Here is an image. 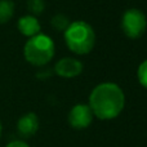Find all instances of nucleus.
Instances as JSON below:
<instances>
[{"label": "nucleus", "mask_w": 147, "mask_h": 147, "mask_svg": "<svg viewBox=\"0 0 147 147\" xmlns=\"http://www.w3.org/2000/svg\"><path fill=\"white\" fill-rule=\"evenodd\" d=\"M93 112H92L89 105L79 103L71 109L69 114V123L74 129H85L90 125L93 120Z\"/></svg>", "instance_id": "5"}, {"label": "nucleus", "mask_w": 147, "mask_h": 147, "mask_svg": "<svg viewBox=\"0 0 147 147\" xmlns=\"http://www.w3.org/2000/svg\"><path fill=\"white\" fill-rule=\"evenodd\" d=\"M125 105L121 88L114 83H102L92 90L89 107L94 116L101 120H111L119 116Z\"/></svg>", "instance_id": "1"}, {"label": "nucleus", "mask_w": 147, "mask_h": 147, "mask_svg": "<svg viewBox=\"0 0 147 147\" xmlns=\"http://www.w3.org/2000/svg\"><path fill=\"white\" fill-rule=\"evenodd\" d=\"M70 25V20L65 14H56L52 18V26L57 31H65Z\"/></svg>", "instance_id": "10"}, {"label": "nucleus", "mask_w": 147, "mask_h": 147, "mask_svg": "<svg viewBox=\"0 0 147 147\" xmlns=\"http://www.w3.org/2000/svg\"><path fill=\"white\" fill-rule=\"evenodd\" d=\"M23 54L28 63L38 67L44 66L54 57V43L48 35L38 34L26 41Z\"/></svg>", "instance_id": "3"}, {"label": "nucleus", "mask_w": 147, "mask_h": 147, "mask_svg": "<svg viewBox=\"0 0 147 147\" xmlns=\"http://www.w3.org/2000/svg\"><path fill=\"white\" fill-rule=\"evenodd\" d=\"M54 71L61 78H75V76L80 75L83 71V63L75 58L66 57V58H62L57 62L54 66Z\"/></svg>", "instance_id": "6"}, {"label": "nucleus", "mask_w": 147, "mask_h": 147, "mask_svg": "<svg viewBox=\"0 0 147 147\" xmlns=\"http://www.w3.org/2000/svg\"><path fill=\"white\" fill-rule=\"evenodd\" d=\"M65 32V43L75 54H86L96 44V34L89 23L75 21L69 25Z\"/></svg>", "instance_id": "2"}, {"label": "nucleus", "mask_w": 147, "mask_h": 147, "mask_svg": "<svg viewBox=\"0 0 147 147\" xmlns=\"http://www.w3.org/2000/svg\"><path fill=\"white\" fill-rule=\"evenodd\" d=\"M14 14V3L10 0H0V23H7Z\"/></svg>", "instance_id": "9"}, {"label": "nucleus", "mask_w": 147, "mask_h": 147, "mask_svg": "<svg viewBox=\"0 0 147 147\" xmlns=\"http://www.w3.org/2000/svg\"><path fill=\"white\" fill-rule=\"evenodd\" d=\"M17 27L20 30V32L25 36H28V38H32V36L40 34V23L36 20L35 16H23L18 20Z\"/></svg>", "instance_id": "8"}, {"label": "nucleus", "mask_w": 147, "mask_h": 147, "mask_svg": "<svg viewBox=\"0 0 147 147\" xmlns=\"http://www.w3.org/2000/svg\"><path fill=\"white\" fill-rule=\"evenodd\" d=\"M147 27L146 16L140 9H128L123 14L121 18V28L125 36L129 39H138L143 35Z\"/></svg>", "instance_id": "4"}, {"label": "nucleus", "mask_w": 147, "mask_h": 147, "mask_svg": "<svg viewBox=\"0 0 147 147\" xmlns=\"http://www.w3.org/2000/svg\"><path fill=\"white\" fill-rule=\"evenodd\" d=\"M137 76H138L140 84L143 86V88L147 89V59L140 65L138 71H137Z\"/></svg>", "instance_id": "12"}, {"label": "nucleus", "mask_w": 147, "mask_h": 147, "mask_svg": "<svg viewBox=\"0 0 147 147\" xmlns=\"http://www.w3.org/2000/svg\"><path fill=\"white\" fill-rule=\"evenodd\" d=\"M1 130H3V128H1V123H0V136H1Z\"/></svg>", "instance_id": "14"}, {"label": "nucleus", "mask_w": 147, "mask_h": 147, "mask_svg": "<svg viewBox=\"0 0 147 147\" xmlns=\"http://www.w3.org/2000/svg\"><path fill=\"white\" fill-rule=\"evenodd\" d=\"M5 147H30L25 141H20V140H16V141H12L9 142Z\"/></svg>", "instance_id": "13"}, {"label": "nucleus", "mask_w": 147, "mask_h": 147, "mask_svg": "<svg viewBox=\"0 0 147 147\" xmlns=\"http://www.w3.org/2000/svg\"><path fill=\"white\" fill-rule=\"evenodd\" d=\"M27 8L28 12L31 13V16H39L44 12L45 3H44V0H28Z\"/></svg>", "instance_id": "11"}, {"label": "nucleus", "mask_w": 147, "mask_h": 147, "mask_svg": "<svg viewBox=\"0 0 147 147\" xmlns=\"http://www.w3.org/2000/svg\"><path fill=\"white\" fill-rule=\"evenodd\" d=\"M39 129V119L36 116V114L34 112H27V114L22 115L18 119L17 123V130L20 133V136L27 138L34 136Z\"/></svg>", "instance_id": "7"}]
</instances>
